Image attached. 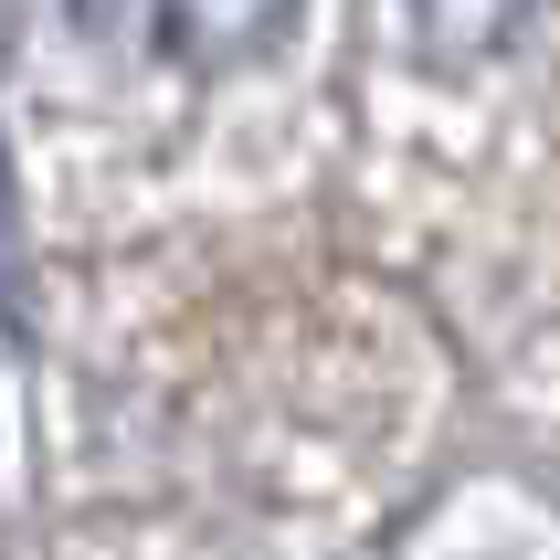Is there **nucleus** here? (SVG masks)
<instances>
[{
	"label": "nucleus",
	"instance_id": "f257e3e1",
	"mask_svg": "<svg viewBox=\"0 0 560 560\" xmlns=\"http://www.w3.org/2000/svg\"><path fill=\"white\" fill-rule=\"evenodd\" d=\"M159 22H170V54L233 63V54H254V43L285 22V0H159Z\"/></svg>",
	"mask_w": 560,
	"mask_h": 560
},
{
	"label": "nucleus",
	"instance_id": "f03ea898",
	"mask_svg": "<svg viewBox=\"0 0 560 560\" xmlns=\"http://www.w3.org/2000/svg\"><path fill=\"white\" fill-rule=\"evenodd\" d=\"M412 11H423V43L434 54H487V43H508V22L529 0H412Z\"/></svg>",
	"mask_w": 560,
	"mask_h": 560
}]
</instances>
